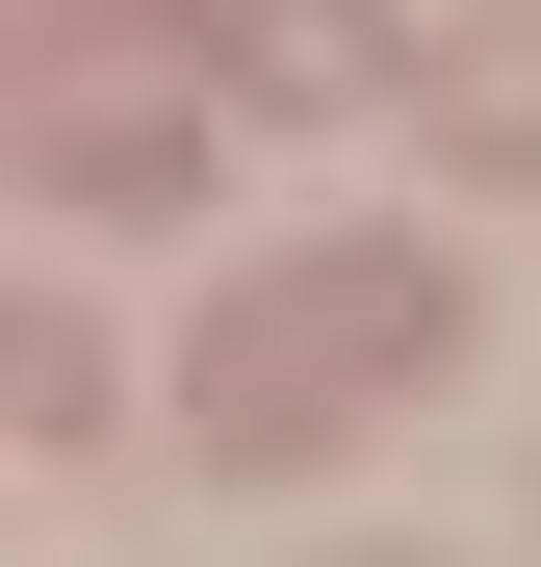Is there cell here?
Masks as SVG:
<instances>
[{"instance_id":"obj_4","label":"cell","mask_w":541,"mask_h":567,"mask_svg":"<svg viewBox=\"0 0 541 567\" xmlns=\"http://www.w3.org/2000/svg\"><path fill=\"white\" fill-rule=\"evenodd\" d=\"M104 413H129V336L77 284H0V439H104Z\"/></svg>"},{"instance_id":"obj_3","label":"cell","mask_w":541,"mask_h":567,"mask_svg":"<svg viewBox=\"0 0 541 567\" xmlns=\"http://www.w3.org/2000/svg\"><path fill=\"white\" fill-rule=\"evenodd\" d=\"M387 0H232V27H207V78H232V104H387Z\"/></svg>"},{"instance_id":"obj_2","label":"cell","mask_w":541,"mask_h":567,"mask_svg":"<svg viewBox=\"0 0 541 567\" xmlns=\"http://www.w3.org/2000/svg\"><path fill=\"white\" fill-rule=\"evenodd\" d=\"M387 104H413V155L541 181V27H413V52H387Z\"/></svg>"},{"instance_id":"obj_5","label":"cell","mask_w":541,"mask_h":567,"mask_svg":"<svg viewBox=\"0 0 541 567\" xmlns=\"http://www.w3.org/2000/svg\"><path fill=\"white\" fill-rule=\"evenodd\" d=\"M0 181H27V78H0Z\"/></svg>"},{"instance_id":"obj_1","label":"cell","mask_w":541,"mask_h":567,"mask_svg":"<svg viewBox=\"0 0 541 567\" xmlns=\"http://www.w3.org/2000/svg\"><path fill=\"white\" fill-rule=\"evenodd\" d=\"M438 361H465V284H438L413 233H335V258H284V284H232V310H207L180 413H207V464H310L335 413L438 388Z\"/></svg>"}]
</instances>
